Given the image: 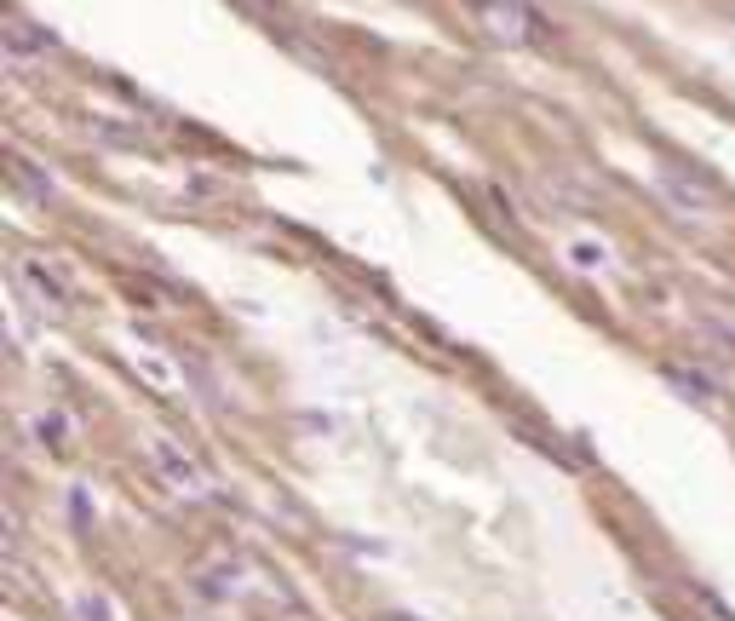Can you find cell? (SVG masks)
Instances as JSON below:
<instances>
[{
  "instance_id": "1",
  "label": "cell",
  "mask_w": 735,
  "mask_h": 621,
  "mask_svg": "<svg viewBox=\"0 0 735 621\" xmlns=\"http://www.w3.org/2000/svg\"><path fill=\"white\" fill-rule=\"evenodd\" d=\"M483 24L495 29V41H540V35H546V24L523 7V0H488Z\"/></svg>"
},
{
  "instance_id": "2",
  "label": "cell",
  "mask_w": 735,
  "mask_h": 621,
  "mask_svg": "<svg viewBox=\"0 0 735 621\" xmlns=\"http://www.w3.org/2000/svg\"><path fill=\"white\" fill-rule=\"evenodd\" d=\"M161 467H167V477H173V484H178V489H201V484H208V477H201V472H196V460H190V455H184V460H178L173 449H161Z\"/></svg>"
},
{
  "instance_id": "3",
  "label": "cell",
  "mask_w": 735,
  "mask_h": 621,
  "mask_svg": "<svg viewBox=\"0 0 735 621\" xmlns=\"http://www.w3.org/2000/svg\"><path fill=\"white\" fill-rule=\"evenodd\" d=\"M7 47H12L17 58H29V52H47L52 41H47V35H40V29H24V24H12V35H7Z\"/></svg>"
}]
</instances>
